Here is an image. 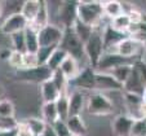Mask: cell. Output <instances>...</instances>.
<instances>
[{
	"label": "cell",
	"instance_id": "obj_1",
	"mask_svg": "<svg viewBox=\"0 0 146 136\" xmlns=\"http://www.w3.org/2000/svg\"><path fill=\"white\" fill-rule=\"evenodd\" d=\"M146 86V62L142 58H137L132 64L129 78L123 84V92L136 93L143 97V89Z\"/></svg>",
	"mask_w": 146,
	"mask_h": 136
},
{
	"label": "cell",
	"instance_id": "obj_2",
	"mask_svg": "<svg viewBox=\"0 0 146 136\" xmlns=\"http://www.w3.org/2000/svg\"><path fill=\"white\" fill-rule=\"evenodd\" d=\"M104 9L102 1H78V19L92 27H100L102 22Z\"/></svg>",
	"mask_w": 146,
	"mask_h": 136
},
{
	"label": "cell",
	"instance_id": "obj_3",
	"mask_svg": "<svg viewBox=\"0 0 146 136\" xmlns=\"http://www.w3.org/2000/svg\"><path fill=\"white\" fill-rule=\"evenodd\" d=\"M105 53V44L102 38V27H96L91 38L84 43V55L86 60L88 61V65L96 69L98 61Z\"/></svg>",
	"mask_w": 146,
	"mask_h": 136
},
{
	"label": "cell",
	"instance_id": "obj_4",
	"mask_svg": "<svg viewBox=\"0 0 146 136\" xmlns=\"http://www.w3.org/2000/svg\"><path fill=\"white\" fill-rule=\"evenodd\" d=\"M86 108L91 115H109L114 111V103L106 93L93 91L87 96Z\"/></svg>",
	"mask_w": 146,
	"mask_h": 136
},
{
	"label": "cell",
	"instance_id": "obj_5",
	"mask_svg": "<svg viewBox=\"0 0 146 136\" xmlns=\"http://www.w3.org/2000/svg\"><path fill=\"white\" fill-rule=\"evenodd\" d=\"M53 71L47 66V65H39L33 69H21L16 70L14 78L19 82H27V83H35L41 84L44 82L49 81L52 78Z\"/></svg>",
	"mask_w": 146,
	"mask_h": 136
},
{
	"label": "cell",
	"instance_id": "obj_6",
	"mask_svg": "<svg viewBox=\"0 0 146 136\" xmlns=\"http://www.w3.org/2000/svg\"><path fill=\"white\" fill-rule=\"evenodd\" d=\"M58 47L62 48L64 51H66L67 55L76 58L78 61H80L82 58H86V55H84V43L78 38V35L72 30V27L64 29V36H62V40H61Z\"/></svg>",
	"mask_w": 146,
	"mask_h": 136
},
{
	"label": "cell",
	"instance_id": "obj_7",
	"mask_svg": "<svg viewBox=\"0 0 146 136\" xmlns=\"http://www.w3.org/2000/svg\"><path fill=\"white\" fill-rule=\"evenodd\" d=\"M146 47L140 42L135 36H125L123 40L119 42V44L116 45L115 52L118 55H120L121 57L131 58V60H137L141 58L142 55L145 53Z\"/></svg>",
	"mask_w": 146,
	"mask_h": 136
},
{
	"label": "cell",
	"instance_id": "obj_8",
	"mask_svg": "<svg viewBox=\"0 0 146 136\" xmlns=\"http://www.w3.org/2000/svg\"><path fill=\"white\" fill-rule=\"evenodd\" d=\"M96 69H93L92 66L87 65L86 67L80 69L79 74L69 82V87L72 86L74 88L79 89V91H92L93 92L96 89Z\"/></svg>",
	"mask_w": 146,
	"mask_h": 136
},
{
	"label": "cell",
	"instance_id": "obj_9",
	"mask_svg": "<svg viewBox=\"0 0 146 136\" xmlns=\"http://www.w3.org/2000/svg\"><path fill=\"white\" fill-rule=\"evenodd\" d=\"M64 36V29L54 23H49L38 33L40 47H58Z\"/></svg>",
	"mask_w": 146,
	"mask_h": 136
},
{
	"label": "cell",
	"instance_id": "obj_10",
	"mask_svg": "<svg viewBox=\"0 0 146 136\" xmlns=\"http://www.w3.org/2000/svg\"><path fill=\"white\" fill-rule=\"evenodd\" d=\"M57 18L62 29H70L78 19V1H61Z\"/></svg>",
	"mask_w": 146,
	"mask_h": 136
},
{
	"label": "cell",
	"instance_id": "obj_11",
	"mask_svg": "<svg viewBox=\"0 0 146 136\" xmlns=\"http://www.w3.org/2000/svg\"><path fill=\"white\" fill-rule=\"evenodd\" d=\"M136 60L121 57L116 52H105L96 66L97 73H110L113 69L125 64H133Z\"/></svg>",
	"mask_w": 146,
	"mask_h": 136
},
{
	"label": "cell",
	"instance_id": "obj_12",
	"mask_svg": "<svg viewBox=\"0 0 146 136\" xmlns=\"http://www.w3.org/2000/svg\"><path fill=\"white\" fill-rule=\"evenodd\" d=\"M29 26V22L25 19V17L21 13H13L9 14L5 19L3 21V23L0 25V31L4 35H13L16 33H21L25 31Z\"/></svg>",
	"mask_w": 146,
	"mask_h": 136
},
{
	"label": "cell",
	"instance_id": "obj_13",
	"mask_svg": "<svg viewBox=\"0 0 146 136\" xmlns=\"http://www.w3.org/2000/svg\"><path fill=\"white\" fill-rule=\"evenodd\" d=\"M97 92H120L123 91V84H120L115 78L109 73H97L96 74V89Z\"/></svg>",
	"mask_w": 146,
	"mask_h": 136
},
{
	"label": "cell",
	"instance_id": "obj_14",
	"mask_svg": "<svg viewBox=\"0 0 146 136\" xmlns=\"http://www.w3.org/2000/svg\"><path fill=\"white\" fill-rule=\"evenodd\" d=\"M135 119L128 114H119L111 122V130L116 136H131Z\"/></svg>",
	"mask_w": 146,
	"mask_h": 136
},
{
	"label": "cell",
	"instance_id": "obj_15",
	"mask_svg": "<svg viewBox=\"0 0 146 136\" xmlns=\"http://www.w3.org/2000/svg\"><path fill=\"white\" fill-rule=\"evenodd\" d=\"M87 105V96L83 91L75 89L69 93V117L80 115Z\"/></svg>",
	"mask_w": 146,
	"mask_h": 136
},
{
	"label": "cell",
	"instance_id": "obj_16",
	"mask_svg": "<svg viewBox=\"0 0 146 136\" xmlns=\"http://www.w3.org/2000/svg\"><path fill=\"white\" fill-rule=\"evenodd\" d=\"M125 36L128 35H124V34H120L118 31L113 30L109 26V23L105 27H102V38H104V44H105V52H115L116 45Z\"/></svg>",
	"mask_w": 146,
	"mask_h": 136
},
{
	"label": "cell",
	"instance_id": "obj_17",
	"mask_svg": "<svg viewBox=\"0 0 146 136\" xmlns=\"http://www.w3.org/2000/svg\"><path fill=\"white\" fill-rule=\"evenodd\" d=\"M49 11H48V5L45 1H41V5H40V11H39V13L36 14L35 19H34L33 22L29 23L27 27H30L31 30L36 31V33H39V31L41 30L43 27H45L47 25H49Z\"/></svg>",
	"mask_w": 146,
	"mask_h": 136
},
{
	"label": "cell",
	"instance_id": "obj_18",
	"mask_svg": "<svg viewBox=\"0 0 146 136\" xmlns=\"http://www.w3.org/2000/svg\"><path fill=\"white\" fill-rule=\"evenodd\" d=\"M40 95L43 99V103H56L60 97L61 92L56 87V84L52 82V79L44 82L40 84Z\"/></svg>",
	"mask_w": 146,
	"mask_h": 136
},
{
	"label": "cell",
	"instance_id": "obj_19",
	"mask_svg": "<svg viewBox=\"0 0 146 136\" xmlns=\"http://www.w3.org/2000/svg\"><path fill=\"white\" fill-rule=\"evenodd\" d=\"M60 70L61 73L67 78V81H72L80 71V65H79V61L76 58L71 57V56H67L65 58V61L62 62V65L60 66Z\"/></svg>",
	"mask_w": 146,
	"mask_h": 136
},
{
	"label": "cell",
	"instance_id": "obj_20",
	"mask_svg": "<svg viewBox=\"0 0 146 136\" xmlns=\"http://www.w3.org/2000/svg\"><path fill=\"white\" fill-rule=\"evenodd\" d=\"M66 125L72 136H84L88 131V127H87L84 119L82 118V115L69 117L66 119Z\"/></svg>",
	"mask_w": 146,
	"mask_h": 136
},
{
	"label": "cell",
	"instance_id": "obj_21",
	"mask_svg": "<svg viewBox=\"0 0 146 136\" xmlns=\"http://www.w3.org/2000/svg\"><path fill=\"white\" fill-rule=\"evenodd\" d=\"M109 26H110L113 30L118 31V33L128 35L129 30H131V26H132V21H131V18L128 17L127 13H123L121 16H118V17H115V18L110 19Z\"/></svg>",
	"mask_w": 146,
	"mask_h": 136
},
{
	"label": "cell",
	"instance_id": "obj_22",
	"mask_svg": "<svg viewBox=\"0 0 146 136\" xmlns=\"http://www.w3.org/2000/svg\"><path fill=\"white\" fill-rule=\"evenodd\" d=\"M40 5H41V0H27V1H23L22 8H21V14L25 17V19L29 23L35 19L36 14L40 11Z\"/></svg>",
	"mask_w": 146,
	"mask_h": 136
},
{
	"label": "cell",
	"instance_id": "obj_23",
	"mask_svg": "<svg viewBox=\"0 0 146 136\" xmlns=\"http://www.w3.org/2000/svg\"><path fill=\"white\" fill-rule=\"evenodd\" d=\"M102 9H104V16L108 17L109 19H113L124 13V5L115 0L102 1Z\"/></svg>",
	"mask_w": 146,
	"mask_h": 136
},
{
	"label": "cell",
	"instance_id": "obj_24",
	"mask_svg": "<svg viewBox=\"0 0 146 136\" xmlns=\"http://www.w3.org/2000/svg\"><path fill=\"white\" fill-rule=\"evenodd\" d=\"M41 119L49 126H52L56 121H58L56 103H43V105H41Z\"/></svg>",
	"mask_w": 146,
	"mask_h": 136
},
{
	"label": "cell",
	"instance_id": "obj_25",
	"mask_svg": "<svg viewBox=\"0 0 146 136\" xmlns=\"http://www.w3.org/2000/svg\"><path fill=\"white\" fill-rule=\"evenodd\" d=\"M67 56L69 55H67L66 51H64L62 48L57 47L54 51H53V53L49 57V60H48L47 66L49 67L52 71H56V70L60 69V66L62 65V62L65 61V58H66Z\"/></svg>",
	"mask_w": 146,
	"mask_h": 136
},
{
	"label": "cell",
	"instance_id": "obj_26",
	"mask_svg": "<svg viewBox=\"0 0 146 136\" xmlns=\"http://www.w3.org/2000/svg\"><path fill=\"white\" fill-rule=\"evenodd\" d=\"M25 44H26V52L29 53H36L39 51V48H40L38 33L31 30L30 27H27L25 30Z\"/></svg>",
	"mask_w": 146,
	"mask_h": 136
},
{
	"label": "cell",
	"instance_id": "obj_27",
	"mask_svg": "<svg viewBox=\"0 0 146 136\" xmlns=\"http://www.w3.org/2000/svg\"><path fill=\"white\" fill-rule=\"evenodd\" d=\"M72 30L75 31L78 38H79L83 43H86L87 40L91 38L92 34H93L94 27H92V26H89V25H86V23H83L82 21L76 19V22H75L74 26H72Z\"/></svg>",
	"mask_w": 146,
	"mask_h": 136
},
{
	"label": "cell",
	"instance_id": "obj_28",
	"mask_svg": "<svg viewBox=\"0 0 146 136\" xmlns=\"http://www.w3.org/2000/svg\"><path fill=\"white\" fill-rule=\"evenodd\" d=\"M58 119L66 121L69 118V93H61L56 101Z\"/></svg>",
	"mask_w": 146,
	"mask_h": 136
},
{
	"label": "cell",
	"instance_id": "obj_29",
	"mask_svg": "<svg viewBox=\"0 0 146 136\" xmlns=\"http://www.w3.org/2000/svg\"><path fill=\"white\" fill-rule=\"evenodd\" d=\"M25 123L27 125V127L30 128V131L33 132L34 136H41L48 126L41 118H35V117L27 118V119L25 121Z\"/></svg>",
	"mask_w": 146,
	"mask_h": 136
},
{
	"label": "cell",
	"instance_id": "obj_30",
	"mask_svg": "<svg viewBox=\"0 0 146 136\" xmlns=\"http://www.w3.org/2000/svg\"><path fill=\"white\" fill-rule=\"evenodd\" d=\"M131 70H132V64H125V65H120V66L113 69L109 74L113 75L120 84H124L127 82L128 78H129Z\"/></svg>",
	"mask_w": 146,
	"mask_h": 136
},
{
	"label": "cell",
	"instance_id": "obj_31",
	"mask_svg": "<svg viewBox=\"0 0 146 136\" xmlns=\"http://www.w3.org/2000/svg\"><path fill=\"white\" fill-rule=\"evenodd\" d=\"M11 38L12 51H16L19 53H26V44H25V31L16 33L9 36Z\"/></svg>",
	"mask_w": 146,
	"mask_h": 136
},
{
	"label": "cell",
	"instance_id": "obj_32",
	"mask_svg": "<svg viewBox=\"0 0 146 136\" xmlns=\"http://www.w3.org/2000/svg\"><path fill=\"white\" fill-rule=\"evenodd\" d=\"M50 79H52V82L56 84V87L58 88V91H60L61 93H67V89H69V81H67V78L61 73L60 69L53 71Z\"/></svg>",
	"mask_w": 146,
	"mask_h": 136
},
{
	"label": "cell",
	"instance_id": "obj_33",
	"mask_svg": "<svg viewBox=\"0 0 146 136\" xmlns=\"http://www.w3.org/2000/svg\"><path fill=\"white\" fill-rule=\"evenodd\" d=\"M0 118H14V105L11 100H0Z\"/></svg>",
	"mask_w": 146,
	"mask_h": 136
},
{
	"label": "cell",
	"instance_id": "obj_34",
	"mask_svg": "<svg viewBox=\"0 0 146 136\" xmlns=\"http://www.w3.org/2000/svg\"><path fill=\"white\" fill-rule=\"evenodd\" d=\"M8 64L13 67L14 70H21L23 69V53L16 52V51H12L9 58L7 60Z\"/></svg>",
	"mask_w": 146,
	"mask_h": 136
},
{
	"label": "cell",
	"instance_id": "obj_35",
	"mask_svg": "<svg viewBox=\"0 0 146 136\" xmlns=\"http://www.w3.org/2000/svg\"><path fill=\"white\" fill-rule=\"evenodd\" d=\"M57 47H40L39 51L36 52V57H38V62L39 65H47L49 57L52 56L53 51Z\"/></svg>",
	"mask_w": 146,
	"mask_h": 136
},
{
	"label": "cell",
	"instance_id": "obj_36",
	"mask_svg": "<svg viewBox=\"0 0 146 136\" xmlns=\"http://www.w3.org/2000/svg\"><path fill=\"white\" fill-rule=\"evenodd\" d=\"M52 127L54 130V132L57 133V136H72L66 125V121H61V119L56 121L52 125Z\"/></svg>",
	"mask_w": 146,
	"mask_h": 136
},
{
	"label": "cell",
	"instance_id": "obj_37",
	"mask_svg": "<svg viewBox=\"0 0 146 136\" xmlns=\"http://www.w3.org/2000/svg\"><path fill=\"white\" fill-rule=\"evenodd\" d=\"M131 136H146V119H136L133 123Z\"/></svg>",
	"mask_w": 146,
	"mask_h": 136
},
{
	"label": "cell",
	"instance_id": "obj_38",
	"mask_svg": "<svg viewBox=\"0 0 146 136\" xmlns=\"http://www.w3.org/2000/svg\"><path fill=\"white\" fill-rule=\"evenodd\" d=\"M39 66L36 53H23V69H33Z\"/></svg>",
	"mask_w": 146,
	"mask_h": 136
},
{
	"label": "cell",
	"instance_id": "obj_39",
	"mask_svg": "<svg viewBox=\"0 0 146 136\" xmlns=\"http://www.w3.org/2000/svg\"><path fill=\"white\" fill-rule=\"evenodd\" d=\"M16 136H34V135L30 131V128L27 127V125L25 122H21L16 127Z\"/></svg>",
	"mask_w": 146,
	"mask_h": 136
},
{
	"label": "cell",
	"instance_id": "obj_40",
	"mask_svg": "<svg viewBox=\"0 0 146 136\" xmlns=\"http://www.w3.org/2000/svg\"><path fill=\"white\" fill-rule=\"evenodd\" d=\"M41 136H57V133L54 132V130H53L52 126L48 125L47 128H45V131L43 132V135H41Z\"/></svg>",
	"mask_w": 146,
	"mask_h": 136
},
{
	"label": "cell",
	"instance_id": "obj_41",
	"mask_svg": "<svg viewBox=\"0 0 146 136\" xmlns=\"http://www.w3.org/2000/svg\"><path fill=\"white\" fill-rule=\"evenodd\" d=\"M3 14H4V7H3V4L0 3V18L3 17Z\"/></svg>",
	"mask_w": 146,
	"mask_h": 136
},
{
	"label": "cell",
	"instance_id": "obj_42",
	"mask_svg": "<svg viewBox=\"0 0 146 136\" xmlns=\"http://www.w3.org/2000/svg\"><path fill=\"white\" fill-rule=\"evenodd\" d=\"M141 58H142L143 61L146 62V51H145V53H143V55H142V57H141Z\"/></svg>",
	"mask_w": 146,
	"mask_h": 136
},
{
	"label": "cell",
	"instance_id": "obj_43",
	"mask_svg": "<svg viewBox=\"0 0 146 136\" xmlns=\"http://www.w3.org/2000/svg\"><path fill=\"white\" fill-rule=\"evenodd\" d=\"M143 100H146V86H145V89H143Z\"/></svg>",
	"mask_w": 146,
	"mask_h": 136
},
{
	"label": "cell",
	"instance_id": "obj_44",
	"mask_svg": "<svg viewBox=\"0 0 146 136\" xmlns=\"http://www.w3.org/2000/svg\"><path fill=\"white\" fill-rule=\"evenodd\" d=\"M0 40H1V36H0Z\"/></svg>",
	"mask_w": 146,
	"mask_h": 136
}]
</instances>
